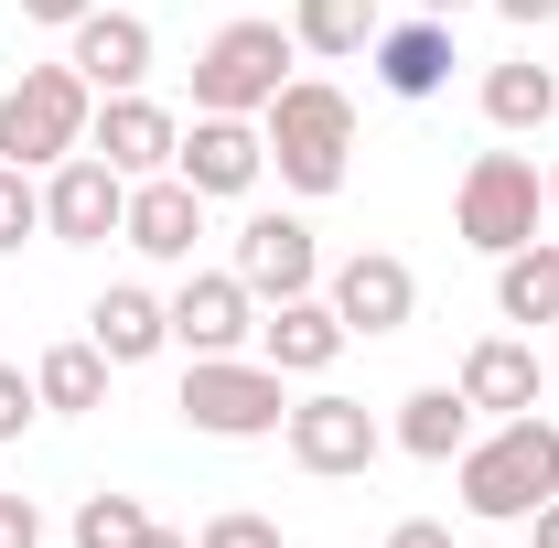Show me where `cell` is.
<instances>
[{"label":"cell","mask_w":559,"mask_h":548,"mask_svg":"<svg viewBox=\"0 0 559 548\" xmlns=\"http://www.w3.org/2000/svg\"><path fill=\"white\" fill-rule=\"evenodd\" d=\"M140 548H194V538H183V527H151V538H140Z\"/></svg>","instance_id":"cell-34"},{"label":"cell","mask_w":559,"mask_h":548,"mask_svg":"<svg viewBox=\"0 0 559 548\" xmlns=\"http://www.w3.org/2000/svg\"><path fill=\"white\" fill-rule=\"evenodd\" d=\"M345 312L323 301V290H301V301H270V323H259V355H270L280 377H334V355H345Z\"/></svg>","instance_id":"cell-16"},{"label":"cell","mask_w":559,"mask_h":548,"mask_svg":"<svg viewBox=\"0 0 559 548\" xmlns=\"http://www.w3.org/2000/svg\"><path fill=\"white\" fill-rule=\"evenodd\" d=\"M538 205H549V183H538V162H516V151H474V172H463V194H452V237L463 248H527L538 237Z\"/></svg>","instance_id":"cell-6"},{"label":"cell","mask_w":559,"mask_h":548,"mask_svg":"<svg viewBox=\"0 0 559 548\" xmlns=\"http://www.w3.org/2000/svg\"><path fill=\"white\" fill-rule=\"evenodd\" d=\"M495 11H506V22H527V33H538V22H559V0H495Z\"/></svg>","instance_id":"cell-32"},{"label":"cell","mask_w":559,"mask_h":548,"mask_svg":"<svg viewBox=\"0 0 559 548\" xmlns=\"http://www.w3.org/2000/svg\"><path fill=\"white\" fill-rule=\"evenodd\" d=\"M527 527H538V548H559V495L538 505V516H527Z\"/></svg>","instance_id":"cell-33"},{"label":"cell","mask_w":559,"mask_h":548,"mask_svg":"<svg viewBox=\"0 0 559 548\" xmlns=\"http://www.w3.org/2000/svg\"><path fill=\"white\" fill-rule=\"evenodd\" d=\"M301 65V44H290V22H226L205 55H194V108L215 119H259L280 86Z\"/></svg>","instance_id":"cell-5"},{"label":"cell","mask_w":559,"mask_h":548,"mask_svg":"<svg viewBox=\"0 0 559 548\" xmlns=\"http://www.w3.org/2000/svg\"><path fill=\"white\" fill-rule=\"evenodd\" d=\"M86 119H97V86L75 65H22V86L0 97V162L55 172L66 151H86Z\"/></svg>","instance_id":"cell-4"},{"label":"cell","mask_w":559,"mask_h":548,"mask_svg":"<svg viewBox=\"0 0 559 548\" xmlns=\"http://www.w3.org/2000/svg\"><path fill=\"white\" fill-rule=\"evenodd\" d=\"M259 140H270V172L290 194H345L355 172V97L323 86V75H290L270 108H259Z\"/></svg>","instance_id":"cell-2"},{"label":"cell","mask_w":559,"mask_h":548,"mask_svg":"<svg viewBox=\"0 0 559 548\" xmlns=\"http://www.w3.org/2000/svg\"><path fill=\"white\" fill-rule=\"evenodd\" d=\"M22 237H44V183L22 162H0V259H22Z\"/></svg>","instance_id":"cell-26"},{"label":"cell","mask_w":559,"mask_h":548,"mask_svg":"<svg viewBox=\"0 0 559 548\" xmlns=\"http://www.w3.org/2000/svg\"><path fill=\"white\" fill-rule=\"evenodd\" d=\"M33 419H44V398H33V377H22V366H0V441H22Z\"/></svg>","instance_id":"cell-28"},{"label":"cell","mask_w":559,"mask_h":548,"mask_svg":"<svg viewBox=\"0 0 559 548\" xmlns=\"http://www.w3.org/2000/svg\"><path fill=\"white\" fill-rule=\"evenodd\" d=\"M452 484H463V516H485V527H527V516L559 495V419H538V409L495 419L485 441H463Z\"/></svg>","instance_id":"cell-1"},{"label":"cell","mask_w":559,"mask_h":548,"mask_svg":"<svg viewBox=\"0 0 559 548\" xmlns=\"http://www.w3.org/2000/svg\"><path fill=\"white\" fill-rule=\"evenodd\" d=\"M280 441H290V463L312 484H345V474H366L388 452V419L366 409V398H345V388H312V398H290Z\"/></svg>","instance_id":"cell-7"},{"label":"cell","mask_w":559,"mask_h":548,"mask_svg":"<svg viewBox=\"0 0 559 548\" xmlns=\"http://www.w3.org/2000/svg\"><path fill=\"white\" fill-rule=\"evenodd\" d=\"M86 151L108 162V172H130V183H151V172H173V151H183V119L162 108V97H97V119H86Z\"/></svg>","instance_id":"cell-12"},{"label":"cell","mask_w":559,"mask_h":548,"mask_svg":"<svg viewBox=\"0 0 559 548\" xmlns=\"http://www.w3.org/2000/svg\"><path fill=\"white\" fill-rule=\"evenodd\" d=\"M495 312L506 323H559V237H527L495 259Z\"/></svg>","instance_id":"cell-21"},{"label":"cell","mask_w":559,"mask_h":548,"mask_svg":"<svg viewBox=\"0 0 559 548\" xmlns=\"http://www.w3.org/2000/svg\"><path fill=\"white\" fill-rule=\"evenodd\" d=\"M108 377H119V366H108L97 344H55V355L33 366V398L66 409V419H86V409H108Z\"/></svg>","instance_id":"cell-22"},{"label":"cell","mask_w":559,"mask_h":548,"mask_svg":"<svg viewBox=\"0 0 559 548\" xmlns=\"http://www.w3.org/2000/svg\"><path fill=\"white\" fill-rule=\"evenodd\" d=\"M419 11H430V22H452V11H474V0H419Z\"/></svg>","instance_id":"cell-35"},{"label":"cell","mask_w":559,"mask_h":548,"mask_svg":"<svg viewBox=\"0 0 559 548\" xmlns=\"http://www.w3.org/2000/svg\"><path fill=\"white\" fill-rule=\"evenodd\" d=\"M388 548H452V527H441V516H399V527H388Z\"/></svg>","instance_id":"cell-30"},{"label":"cell","mask_w":559,"mask_h":548,"mask_svg":"<svg viewBox=\"0 0 559 548\" xmlns=\"http://www.w3.org/2000/svg\"><path fill=\"white\" fill-rule=\"evenodd\" d=\"M0 548H44V505L33 495H0Z\"/></svg>","instance_id":"cell-29"},{"label":"cell","mask_w":559,"mask_h":548,"mask_svg":"<svg viewBox=\"0 0 559 548\" xmlns=\"http://www.w3.org/2000/svg\"><path fill=\"white\" fill-rule=\"evenodd\" d=\"M463 441H474V398L463 388H409L399 398V452L409 463H463Z\"/></svg>","instance_id":"cell-20"},{"label":"cell","mask_w":559,"mask_h":548,"mask_svg":"<svg viewBox=\"0 0 559 548\" xmlns=\"http://www.w3.org/2000/svg\"><path fill=\"white\" fill-rule=\"evenodd\" d=\"M66 65L86 75V86H97V97H130L140 75H151V22H140V11H108V0H97V11H86V22H75V44H66Z\"/></svg>","instance_id":"cell-17"},{"label":"cell","mask_w":559,"mask_h":548,"mask_svg":"<svg viewBox=\"0 0 559 548\" xmlns=\"http://www.w3.org/2000/svg\"><path fill=\"white\" fill-rule=\"evenodd\" d=\"M194 548H280V516H259V505H226V516H205V527H194Z\"/></svg>","instance_id":"cell-27"},{"label":"cell","mask_w":559,"mask_h":548,"mask_svg":"<svg viewBox=\"0 0 559 548\" xmlns=\"http://www.w3.org/2000/svg\"><path fill=\"white\" fill-rule=\"evenodd\" d=\"M549 205H559V162H549Z\"/></svg>","instance_id":"cell-36"},{"label":"cell","mask_w":559,"mask_h":548,"mask_svg":"<svg viewBox=\"0 0 559 548\" xmlns=\"http://www.w3.org/2000/svg\"><path fill=\"white\" fill-rule=\"evenodd\" d=\"M173 172H183L205 205H237V194H259L270 140H259V119H215V108H194V130H183V151H173Z\"/></svg>","instance_id":"cell-9"},{"label":"cell","mask_w":559,"mask_h":548,"mask_svg":"<svg viewBox=\"0 0 559 548\" xmlns=\"http://www.w3.org/2000/svg\"><path fill=\"white\" fill-rule=\"evenodd\" d=\"M119 215H130V172H108L97 151H66V162L44 172V237H66V248H108Z\"/></svg>","instance_id":"cell-8"},{"label":"cell","mask_w":559,"mask_h":548,"mask_svg":"<svg viewBox=\"0 0 559 548\" xmlns=\"http://www.w3.org/2000/svg\"><path fill=\"white\" fill-rule=\"evenodd\" d=\"M290 44L345 65V55H366V44H377V0H290Z\"/></svg>","instance_id":"cell-23"},{"label":"cell","mask_w":559,"mask_h":548,"mask_svg":"<svg viewBox=\"0 0 559 548\" xmlns=\"http://www.w3.org/2000/svg\"><path fill=\"white\" fill-rule=\"evenodd\" d=\"M463 398H474V419H516L549 398V366H538V344L527 334H485L474 355H463V377H452Z\"/></svg>","instance_id":"cell-15"},{"label":"cell","mask_w":559,"mask_h":548,"mask_svg":"<svg viewBox=\"0 0 559 548\" xmlns=\"http://www.w3.org/2000/svg\"><path fill=\"white\" fill-rule=\"evenodd\" d=\"M366 65H377V86H388V97H441V86H452V65H463V55H452V22H430V11H419V22H377V44H366Z\"/></svg>","instance_id":"cell-14"},{"label":"cell","mask_w":559,"mask_h":548,"mask_svg":"<svg viewBox=\"0 0 559 548\" xmlns=\"http://www.w3.org/2000/svg\"><path fill=\"white\" fill-rule=\"evenodd\" d=\"M119 237H130L140 259H194V237H205V194H194L183 172H151V183H130Z\"/></svg>","instance_id":"cell-18"},{"label":"cell","mask_w":559,"mask_h":548,"mask_svg":"<svg viewBox=\"0 0 559 548\" xmlns=\"http://www.w3.org/2000/svg\"><path fill=\"white\" fill-rule=\"evenodd\" d=\"M151 538V505L140 495H86L75 505V548H140Z\"/></svg>","instance_id":"cell-25"},{"label":"cell","mask_w":559,"mask_h":548,"mask_svg":"<svg viewBox=\"0 0 559 548\" xmlns=\"http://www.w3.org/2000/svg\"><path fill=\"white\" fill-rule=\"evenodd\" d=\"M86 11H97V0H22V22H55V33H75Z\"/></svg>","instance_id":"cell-31"},{"label":"cell","mask_w":559,"mask_h":548,"mask_svg":"<svg viewBox=\"0 0 559 548\" xmlns=\"http://www.w3.org/2000/svg\"><path fill=\"white\" fill-rule=\"evenodd\" d=\"M237 279L259 290V301H301V290H323V248H312V226L290 205H259L237 226Z\"/></svg>","instance_id":"cell-10"},{"label":"cell","mask_w":559,"mask_h":548,"mask_svg":"<svg viewBox=\"0 0 559 548\" xmlns=\"http://www.w3.org/2000/svg\"><path fill=\"white\" fill-rule=\"evenodd\" d=\"M86 344H97L108 366H151V355L173 344V301H151L140 279H108L97 312H86Z\"/></svg>","instance_id":"cell-19"},{"label":"cell","mask_w":559,"mask_h":548,"mask_svg":"<svg viewBox=\"0 0 559 548\" xmlns=\"http://www.w3.org/2000/svg\"><path fill=\"white\" fill-rule=\"evenodd\" d=\"M173 344L183 355H248L259 344V290L237 270H194L173 290Z\"/></svg>","instance_id":"cell-13"},{"label":"cell","mask_w":559,"mask_h":548,"mask_svg":"<svg viewBox=\"0 0 559 548\" xmlns=\"http://www.w3.org/2000/svg\"><path fill=\"white\" fill-rule=\"evenodd\" d=\"M173 409H183V430H205V441H270L280 419H290V377H280L270 355H194Z\"/></svg>","instance_id":"cell-3"},{"label":"cell","mask_w":559,"mask_h":548,"mask_svg":"<svg viewBox=\"0 0 559 548\" xmlns=\"http://www.w3.org/2000/svg\"><path fill=\"white\" fill-rule=\"evenodd\" d=\"M485 119H495V130H538V119H559V75L549 65H485Z\"/></svg>","instance_id":"cell-24"},{"label":"cell","mask_w":559,"mask_h":548,"mask_svg":"<svg viewBox=\"0 0 559 548\" xmlns=\"http://www.w3.org/2000/svg\"><path fill=\"white\" fill-rule=\"evenodd\" d=\"M323 301L345 312V334H409V312H419V270L399 259V248H355L345 270L323 279Z\"/></svg>","instance_id":"cell-11"}]
</instances>
